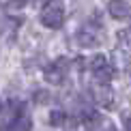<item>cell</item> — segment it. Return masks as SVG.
<instances>
[{"label":"cell","instance_id":"6da1fadb","mask_svg":"<svg viewBox=\"0 0 131 131\" xmlns=\"http://www.w3.org/2000/svg\"><path fill=\"white\" fill-rule=\"evenodd\" d=\"M0 131H32V118L28 116L26 105L21 101H11L7 105Z\"/></svg>","mask_w":131,"mask_h":131},{"label":"cell","instance_id":"7a4b0ae2","mask_svg":"<svg viewBox=\"0 0 131 131\" xmlns=\"http://www.w3.org/2000/svg\"><path fill=\"white\" fill-rule=\"evenodd\" d=\"M39 21L45 28H60L64 24V7L60 0H50V2L45 4V7L41 9V15H39Z\"/></svg>","mask_w":131,"mask_h":131},{"label":"cell","instance_id":"3957f363","mask_svg":"<svg viewBox=\"0 0 131 131\" xmlns=\"http://www.w3.org/2000/svg\"><path fill=\"white\" fill-rule=\"evenodd\" d=\"M69 60L67 58H56L54 62H50L45 69H43V75H45V80L50 82V84H62L64 78H67L69 73Z\"/></svg>","mask_w":131,"mask_h":131},{"label":"cell","instance_id":"277c9868","mask_svg":"<svg viewBox=\"0 0 131 131\" xmlns=\"http://www.w3.org/2000/svg\"><path fill=\"white\" fill-rule=\"evenodd\" d=\"M90 92H92V99L99 103V105H103V107H112L114 105V92L110 88V84L95 82V84L90 86Z\"/></svg>","mask_w":131,"mask_h":131},{"label":"cell","instance_id":"5b68a950","mask_svg":"<svg viewBox=\"0 0 131 131\" xmlns=\"http://www.w3.org/2000/svg\"><path fill=\"white\" fill-rule=\"evenodd\" d=\"M107 13H110L112 17H116V19H125V17H129V13H131V4L127 0H110Z\"/></svg>","mask_w":131,"mask_h":131},{"label":"cell","instance_id":"8992f818","mask_svg":"<svg viewBox=\"0 0 131 131\" xmlns=\"http://www.w3.org/2000/svg\"><path fill=\"white\" fill-rule=\"evenodd\" d=\"M75 41H78L82 47H92V45L99 43V35H97V30H92V28H82L78 35H75Z\"/></svg>","mask_w":131,"mask_h":131},{"label":"cell","instance_id":"52a82bcc","mask_svg":"<svg viewBox=\"0 0 131 131\" xmlns=\"http://www.w3.org/2000/svg\"><path fill=\"white\" fill-rule=\"evenodd\" d=\"M64 121H67V114L62 110H52L50 112V125L52 127H60V125H64Z\"/></svg>","mask_w":131,"mask_h":131},{"label":"cell","instance_id":"ba28073f","mask_svg":"<svg viewBox=\"0 0 131 131\" xmlns=\"http://www.w3.org/2000/svg\"><path fill=\"white\" fill-rule=\"evenodd\" d=\"M103 64H107V58L103 56V54H97V56H92L90 60H88V67H90V71L95 73L97 69H101Z\"/></svg>","mask_w":131,"mask_h":131},{"label":"cell","instance_id":"9c48e42d","mask_svg":"<svg viewBox=\"0 0 131 131\" xmlns=\"http://www.w3.org/2000/svg\"><path fill=\"white\" fill-rule=\"evenodd\" d=\"M118 43H121L123 47H131V30H123V32H118Z\"/></svg>","mask_w":131,"mask_h":131},{"label":"cell","instance_id":"30bf717a","mask_svg":"<svg viewBox=\"0 0 131 131\" xmlns=\"http://www.w3.org/2000/svg\"><path fill=\"white\" fill-rule=\"evenodd\" d=\"M35 101H37V103H47V101H50V92L37 90V92H35Z\"/></svg>","mask_w":131,"mask_h":131},{"label":"cell","instance_id":"8fae6325","mask_svg":"<svg viewBox=\"0 0 131 131\" xmlns=\"http://www.w3.org/2000/svg\"><path fill=\"white\" fill-rule=\"evenodd\" d=\"M123 125H125V131H131V114L123 116Z\"/></svg>","mask_w":131,"mask_h":131},{"label":"cell","instance_id":"7c38bea8","mask_svg":"<svg viewBox=\"0 0 131 131\" xmlns=\"http://www.w3.org/2000/svg\"><path fill=\"white\" fill-rule=\"evenodd\" d=\"M11 2V7H15V9H19V7H24L26 2H28V0H9Z\"/></svg>","mask_w":131,"mask_h":131},{"label":"cell","instance_id":"4fadbf2b","mask_svg":"<svg viewBox=\"0 0 131 131\" xmlns=\"http://www.w3.org/2000/svg\"><path fill=\"white\" fill-rule=\"evenodd\" d=\"M2 107H4V105H2V101H0V112H2Z\"/></svg>","mask_w":131,"mask_h":131}]
</instances>
